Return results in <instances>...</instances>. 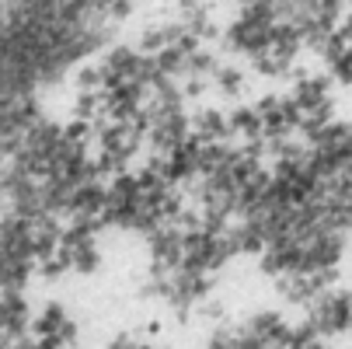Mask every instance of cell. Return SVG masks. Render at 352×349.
<instances>
[]
</instances>
